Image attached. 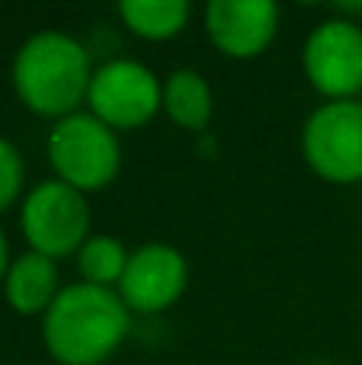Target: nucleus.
Segmentation results:
<instances>
[{"label": "nucleus", "instance_id": "nucleus-1", "mask_svg": "<svg viewBox=\"0 0 362 365\" xmlns=\"http://www.w3.org/2000/svg\"><path fill=\"white\" fill-rule=\"evenodd\" d=\"M132 311L119 292L74 282L42 314L45 349L58 365H103L125 343Z\"/></svg>", "mask_w": 362, "mask_h": 365}, {"label": "nucleus", "instance_id": "nucleus-2", "mask_svg": "<svg viewBox=\"0 0 362 365\" xmlns=\"http://www.w3.org/2000/svg\"><path fill=\"white\" fill-rule=\"evenodd\" d=\"M90 55L68 32H36L13 58V90L19 103L45 119H68L87 100Z\"/></svg>", "mask_w": 362, "mask_h": 365}, {"label": "nucleus", "instance_id": "nucleus-3", "mask_svg": "<svg viewBox=\"0 0 362 365\" xmlns=\"http://www.w3.org/2000/svg\"><path fill=\"white\" fill-rule=\"evenodd\" d=\"M48 164L55 177L77 192H93L119 177L122 148L113 128L103 125L93 113H74L51 128Z\"/></svg>", "mask_w": 362, "mask_h": 365}, {"label": "nucleus", "instance_id": "nucleus-4", "mask_svg": "<svg viewBox=\"0 0 362 365\" xmlns=\"http://www.w3.org/2000/svg\"><path fill=\"white\" fill-rule=\"evenodd\" d=\"M19 227L32 253L48 259L74 257L90 237V208L83 192L61 180H45L29 189L19 208Z\"/></svg>", "mask_w": 362, "mask_h": 365}, {"label": "nucleus", "instance_id": "nucleus-5", "mask_svg": "<svg viewBox=\"0 0 362 365\" xmlns=\"http://www.w3.org/2000/svg\"><path fill=\"white\" fill-rule=\"evenodd\" d=\"M301 154L321 180L333 186L362 182V103H324L301 128Z\"/></svg>", "mask_w": 362, "mask_h": 365}, {"label": "nucleus", "instance_id": "nucleus-6", "mask_svg": "<svg viewBox=\"0 0 362 365\" xmlns=\"http://www.w3.org/2000/svg\"><path fill=\"white\" fill-rule=\"evenodd\" d=\"M87 106L113 132H128L148 125L164 109V87L141 61L113 58L93 71Z\"/></svg>", "mask_w": 362, "mask_h": 365}, {"label": "nucleus", "instance_id": "nucleus-7", "mask_svg": "<svg viewBox=\"0 0 362 365\" xmlns=\"http://www.w3.org/2000/svg\"><path fill=\"white\" fill-rule=\"evenodd\" d=\"M301 64L321 96L353 100L362 90V26L343 16L324 19L308 36Z\"/></svg>", "mask_w": 362, "mask_h": 365}, {"label": "nucleus", "instance_id": "nucleus-8", "mask_svg": "<svg viewBox=\"0 0 362 365\" xmlns=\"http://www.w3.org/2000/svg\"><path fill=\"white\" fill-rule=\"evenodd\" d=\"M190 282V266L186 257L170 244H145L132 250L125 266V276L119 282V298L128 311L138 314H160L180 295Z\"/></svg>", "mask_w": 362, "mask_h": 365}, {"label": "nucleus", "instance_id": "nucleus-9", "mask_svg": "<svg viewBox=\"0 0 362 365\" xmlns=\"http://www.w3.org/2000/svg\"><path fill=\"white\" fill-rule=\"evenodd\" d=\"M205 32L222 55L247 61L273 45L279 6L273 0H212L205 6Z\"/></svg>", "mask_w": 362, "mask_h": 365}, {"label": "nucleus", "instance_id": "nucleus-10", "mask_svg": "<svg viewBox=\"0 0 362 365\" xmlns=\"http://www.w3.org/2000/svg\"><path fill=\"white\" fill-rule=\"evenodd\" d=\"M4 292L6 302L16 314H45L51 308L61 289H58V266L55 259L42 257V253H23L10 263L4 279Z\"/></svg>", "mask_w": 362, "mask_h": 365}, {"label": "nucleus", "instance_id": "nucleus-11", "mask_svg": "<svg viewBox=\"0 0 362 365\" xmlns=\"http://www.w3.org/2000/svg\"><path fill=\"white\" fill-rule=\"evenodd\" d=\"M164 113L180 128L202 132L212 122V113H215V96H212L209 81L192 68L173 71L164 81Z\"/></svg>", "mask_w": 362, "mask_h": 365}, {"label": "nucleus", "instance_id": "nucleus-12", "mask_svg": "<svg viewBox=\"0 0 362 365\" xmlns=\"http://www.w3.org/2000/svg\"><path fill=\"white\" fill-rule=\"evenodd\" d=\"M192 16V6L186 0H122L119 19L148 42H164L186 29Z\"/></svg>", "mask_w": 362, "mask_h": 365}, {"label": "nucleus", "instance_id": "nucleus-13", "mask_svg": "<svg viewBox=\"0 0 362 365\" xmlns=\"http://www.w3.org/2000/svg\"><path fill=\"white\" fill-rule=\"evenodd\" d=\"M132 253L109 234H93L87 237V244L77 250V269H81L83 282L87 285H100V289H119L125 266Z\"/></svg>", "mask_w": 362, "mask_h": 365}, {"label": "nucleus", "instance_id": "nucleus-14", "mask_svg": "<svg viewBox=\"0 0 362 365\" xmlns=\"http://www.w3.org/2000/svg\"><path fill=\"white\" fill-rule=\"evenodd\" d=\"M23 180H26V167H23V158H19L16 145L0 138V212H6V208L19 199Z\"/></svg>", "mask_w": 362, "mask_h": 365}, {"label": "nucleus", "instance_id": "nucleus-15", "mask_svg": "<svg viewBox=\"0 0 362 365\" xmlns=\"http://www.w3.org/2000/svg\"><path fill=\"white\" fill-rule=\"evenodd\" d=\"M6 269H10V247H6V237L0 231V282L6 279Z\"/></svg>", "mask_w": 362, "mask_h": 365}]
</instances>
